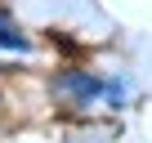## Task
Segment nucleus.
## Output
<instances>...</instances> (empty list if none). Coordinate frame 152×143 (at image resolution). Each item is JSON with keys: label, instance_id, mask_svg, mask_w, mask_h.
I'll use <instances>...</instances> for the list:
<instances>
[{"label": "nucleus", "instance_id": "f257e3e1", "mask_svg": "<svg viewBox=\"0 0 152 143\" xmlns=\"http://www.w3.org/2000/svg\"><path fill=\"white\" fill-rule=\"evenodd\" d=\"M54 90L63 94V98H76V103H85V98H94L99 90H107L103 81H94V76H85V72H67V76H58L54 81Z\"/></svg>", "mask_w": 152, "mask_h": 143}, {"label": "nucleus", "instance_id": "f03ea898", "mask_svg": "<svg viewBox=\"0 0 152 143\" xmlns=\"http://www.w3.org/2000/svg\"><path fill=\"white\" fill-rule=\"evenodd\" d=\"M0 49H27V36H23L9 18H0Z\"/></svg>", "mask_w": 152, "mask_h": 143}]
</instances>
